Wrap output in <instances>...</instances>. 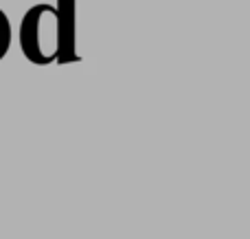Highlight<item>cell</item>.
Returning <instances> with one entry per match:
<instances>
[{"label": "cell", "instance_id": "obj_1", "mask_svg": "<svg viewBox=\"0 0 250 239\" xmlns=\"http://www.w3.org/2000/svg\"><path fill=\"white\" fill-rule=\"evenodd\" d=\"M20 51L31 64L48 66L60 60V20L57 9L48 2H38L22 16L18 29Z\"/></svg>", "mask_w": 250, "mask_h": 239}, {"label": "cell", "instance_id": "obj_2", "mask_svg": "<svg viewBox=\"0 0 250 239\" xmlns=\"http://www.w3.org/2000/svg\"><path fill=\"white\" fill-rule=\"evenodd\" d=\"M57 20H60V64H73L82 57L75 51V0H57Z\"/></svg>", "mask_w": 250, "mask_h": 239}, {"label": "cell", "instance_id": "obj_3", "mask_svg": "<svg viewBox=\"0 0 250 239\" xmlns=\"http://www.w3.org/2000/svg\"><path fill=\"white\" fill-rule=\"evenodd\" d=\"M13 42V29H11V22H9V16L0 9V61L7 57L9 48H11Z\"/></svg>", "mask_w": 250, "mask_h": 239}]
</instances>
